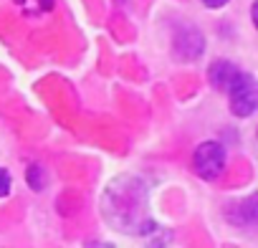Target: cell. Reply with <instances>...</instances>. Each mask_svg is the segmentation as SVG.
I'll return each instance as SVG.
<instances>
[{
    "label": "cell",
    "instance_id": "obj_3",
    "mask_svg": "<svg viewBox=\"0 0 258 248\" xmlns=\"http://www.w3.org/2000/svg\"><path fill=\"white\" fill-rule=\"evenodd\" d=\"M235 74H238V66H233L230 61H215L210 66V71H208L210 84L215 89H220V91H228V86H230V81H233Z\"/></svg>",
    "mask_w": 258,
    "mask_h": 248
},
{
    "label": "cell",
    "instance_id": "obj_1",
    "mask_svg": "<svg viewBox=\"0 0 258 248\" xmlns=\"http://www.w3.org/2000/svg\"><path fill=\"white\" fill-rule=\"evenodd\" d=\"M230 91V109L235 116H250L258 106V86L250 74L238 71L228 86Z\"/></svg>",
    "mask_w": 258,
    "mask_h": 248
},
{
    "label": "cell",
    "instance_id": "obj_2",
    "mask_svg": "<svg viewBox=\"0 0 258 248\" xmlns=\"http://www.w3.org/2000/svg\"><path fill=\"white\" fill-rule=\"evenodd\" d=\"M225 147L218 142H203L195 150V170L205 180H215L225 170Z\"/></svg>",
    "mask_w": 258,
    "mask_h": 248
},
{
    "label": "cell",
    "instance_id": "obj_4",
    "mask_svg": "<svg viewBox=\"0 0 258 248\" xmlns=\"http://www.w3.org/2000/svg\"><path fill=\"white\" fill-rule=\"evenodd\" d=\"M8 193H11V172L0 167V198H6Z\"/></svg>",
    "mask_w": 258,
    "mask_h": 248
},
{
    "label": "cell",
    "instance_id": "obj_5",
    "mask_svg": "<svg viewBox=\"0 0 258 248\" xmlns=\"http://www.w3.org/2000/svg\"><path fill=\"white\" fill-rule=\"evenodd\" d=\"M203 3H205L208 8H223V6L228 3V0H203Z\"/></svg>",
    "mask_w": 258,
    "mask_h": 248
}]
</instances>
